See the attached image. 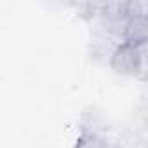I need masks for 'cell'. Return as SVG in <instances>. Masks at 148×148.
I'll return each instance as SVG.
<instances>
[{
    "mask_svg": "<svg viewBox=\"0 0 148 148\" xmlns=\"http://www.w3.org/2000/svg\"><path fill=\"white\" fill-rule=\"evenodd\" d=\"M112 68L122 75H138L145 68V42H122L112 54Z\"/></svg>",
    "mask_w": 148,
    "mask_h": 148,
    "instance_id": "obj_1",
    "label": "cell"
}]
</instances>
